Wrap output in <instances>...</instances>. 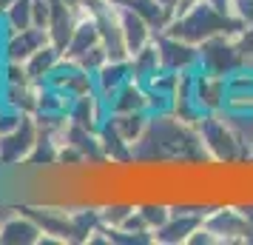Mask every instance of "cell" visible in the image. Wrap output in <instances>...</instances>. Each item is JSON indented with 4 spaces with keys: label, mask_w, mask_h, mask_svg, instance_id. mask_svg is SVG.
Here are the masks:
<instances>
[{
    "label": "cell",
    "mask_w": 253,
    "mask_h": 245,
    "mask_svg": "<svg viewBox=\"0 0 253 245\" xmlns=\"http://www.w3.org/2000/svg\"><path fill=\"white\" fill-rule=\"evenodd\" d=\"M60 60H63V51H60L54 43H46L43 49H37L23 66H26V71H29L32 80H48V74L54 71V66H57Z\"/></svg>",
    "instance_id": "8"
},
{
    "label": "cell",
    "mask_w": 253,
    "mask_h": 245,
    "mask_svg": "<svg viewBox=\"0 0 253 245\" xmlns=\"http://www.w3.org/2000/svg\"><path fill=\"white\" fill-rule=\"evenodd\" d=\"M236 46H239L245 60H253V23L242 26V32L236 35Z\"/></svg>",
    "instance_id": "14"
},
{
    "label": "cell",
    "mask_w": 253,
    "mask_h": 245,
    "mask_svg": "<svg viewBox=\"0 0 253 245\" xmlns=\"http://www.w3.org/2000/svg\"><path fill=\"white\" fill-rule=\"evenodd\" d=\"M23 111H17V108H9V105H0V134H9L14 131L20 123H23Z\"/></svg>",
    "instance_id": "12"
},
{
    "label": "cell",
    "mask_w": 253,
    "mask_h": 245,
    "mask_svg": "<svg viewBox=\"0 0 253 245\" xmlns=\"http://www.w3.org/2000/svg\"><path fill=\"white\" fill-rule=\"evenodd\" d=\"M117 6H120V23H123V37H126V46H128V57H134L137 51H142V49L154 40L157 32L151 29L148 20H145L134 6H128L126 0L117 3Z\"/></svg>",
    "instance_id": "5"
},
{
    "label": "cell",
    "mask_w": 253,
    "mask_h": 245,
    "mask_svg": "<svg viewBox=\"0 0 253 245\" xmlns=\"http://www.w3.org/2000/svg\"><path fill=\"white\" fill-rule=\"evenodd\" d=\"M154 43H157V49H160L162 69L185 71V69H191L194 63H199V46L188 43V40H182V37L157 32V35H154Z\"/></svg>",
    "instance_id": "3"
},
{
    "label": "cell",
    "mask_w": 253,
    "mask_h": 245,
    "mask_svg": "<svg viewBox=\"0 0 253 245\" xmlns=\"http://www.w3.org/2000/svg\"><path fill=\"white\" fill-rule=\"evenodd\" d=\"M160 3H162V6H165V9H171V12H173V9H176V3H179V0H160Z\"/></svg>",
    "instance_id": "15"
},
{
    "label": "cell",
    "mask_w": 253,
    "mask_h": 245,
    "mask_svg": "<svg viewBox=\"0 0 253 245\" xmlns=\"http://www.w3.org/2000/svg\"><path fill=\"white\" fill-rule=\"evenodd\" d=\"M100 43V29H97V20H77V26H74V35H71L69 46H66V51H63V57H80L83 51H88L91 46H97Z\"/></svg>",
    "instance_id": "9"
},
{
    "label": "cell",
    "mask_w": 253,
    "mask_h": 245,
    "mask_svg": "<svg viewBox=\"0 0 253 245\" xmlns=\"http://www.w3.org/2000/svg\"><path fill=\"white\" fill-rule=\"evenodd\" d=\"M43 228L26 208L9 211L0 220V245H37Z\"/></svg>",
    "instance_id": "4"
},
{
    "label": "cell",
    "mask_w": 253,
    "mask_h": 245,
    "mask_svg": "<svg viewBox=\"0 0 253 245\" xmlns=\"http://www.w3.org/2000/svg\"><path fill=\"white\" fill-rule=\"evenodd\" d=\"M37 140H40V126L35 114H26L14 131L0 134V165H23Z\"/></svg>",
    "instance_id": "2"
},
{
    "label": "cell",
    "mask_w": 253,
    "mask_h": 245,
    "mask_svg": "<svg viewBox=\"0 0 253 245\" xmlns=\"http://www.w3.org/2000/svg\"><path fill=\"white\" fill-rule=\"evenodd\" d=\"M0 105H3V94H0Z\"/></svg>",
    "instance_id": "18"
},
{
    "label": "cell",
    "mask_w": 253,
    "mask_h": 245,
    "mask_svg": "<svg viewBox=\"0 0 253 245\" xmlns=\"http://www.w3.org/2000/svg\"><path fill=\"white\" fill-rule=\"evenodd\" d=\"M230 17H236L242 26L253 23V0H230Z\"/></svg>",
    "instance_id": "13"
},
{
    "label": "cell",
    "mask_w": 253,
    "mask_h": 245,
    "mask_svg": "<svg viewBox=\"0 0 253 245\" xmlns=\"http://www.w3.org/2000/svg\"><path fill=\"white\" fill-rule=\"evenodd\" d=\"M134 80V71H131V60H108L103 69L94 74L97 83V92L103 94V100H108L114 92H120L126 83Z\"/></svg>",
    "instance_id": "7"
},
{
    "label": "cell",
    "mask_w": 253,
    "mask_h": 245,
    "mask_svg": "<svg viewBox=\"0 0 253 245\" xmlns=\"http://www.w3.org/2000/svg\"><path fill=\"white\" fill-rule=\"evenodd\" d=\"M12 3H14V0H0V14L6 12V9H9V6H12Z\"/></svg>",
    "instance_id": "16"
},
{
    "label": "cell",
    "mask_w": 253,
    "mask_h": 245,
    "mask_svg": "<svg viewBox=\"0 0 253 245\" xmlns=\"http://www.w3.org/2000/svg\"><path fill=\"white\" fill-rule=\"evenodd\" d=\"M103 3H123V0H103Z\"/></svg>",
    "instance_id": "17"
},
{
    "label": "cell",
    "mask_w": 253,
    "mask_h": 245,
    "mask_svg": "<svg viewBox=\"0 0 253 245\" xmlns=\"http://www.w3.org/2000/svg\"><path fill=\"white\" fill-rule=\"evenodd\" d=\"M137 211L145 217V222L151 225V231L162 228L165 222L171 220V202H157V199H139L137 202Z\"/></svg>",
    "instance_id": "11"
},
{
    "label": "cell",
    "mask_w": 253,
    "mask_h": 245,
    "mask_svg": "<svg viewBox=\"0 0 253 245\" xmlns=\"http://www.w3.org/2000/svg\"><path fill=\"white\" fill-rule=\"evenodd\" d=\"M199 63L211 74L228 77L236 69H242L248 60L242 57L239 46H236V35H216L208 37L205 43H199Z\"/></svg>",
    "instance_id": "1"
},
{
    "label": "cell",
    "mask_w": 253,
    "mask_h": 245,
    "mask_svg": "<svg viewBox=\"0 0 253 245\" xmlns=\"http://www.w3.org/2000/svg\"><path fill=\"white\" fill-rule=\"evenodd\" d=\"M46 43H51L48 29H23V32H14L3 40V60H12V63H26V60L35 54L37 49H43Z\"/></svg>",
    "instance_id": "6"
},
{
    "label": "cell",
    "mask_w": 253,
    "mask_h": 245,
    "mask_svg": "<svg viewBox=\"0 0 253 245\" xmlns=\"http://www.w3.org/2000/svg\"><path fill=\"white\" fill-rule=\"evenodd\" d=\"M32 26H35V17H32V0H14L12 6L3 12L6 37L14 35V32H23V29H32Z\"/></svg>",
    "instance_id": "10"
}]
</instances>
